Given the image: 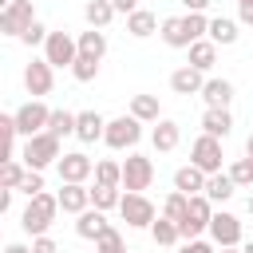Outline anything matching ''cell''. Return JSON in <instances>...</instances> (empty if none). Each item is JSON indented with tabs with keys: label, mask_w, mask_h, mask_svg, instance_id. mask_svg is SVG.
I'll list each match as a JSON object with an SVG mask.
<instances>
[{
	"label": "cell",
	"mask_w": 253,
	"mask_h": 253,
	"mask_svg": "<svg viewBox=\"0 0 253 253\" xmlns=\"http://www.w3.org/2000/svg\"><path fill=\"white\" fill-rule=\"evenodd\" d=\"M55 213H59V194L40 190L36 198H28V206H24V213H20V225H24L28 237H43V233L51 229Z\"/></svg>",
	"instance_id": "6da1fadb"
},
{
	"label": "cell",
	"mask_w": 253,
	"mask_h": 253,
	"mask_svg": "<svg viewBox=\"0 0 253 253\" xmlns=\"http://www.w3.org/2000/svg\"><path fill=\"white\" fill-rule=\"evenodd\" d=\"M59 158H63V150H59V138H55L51 130H40V134L24 138L20 162H24L28 170H47V166H51V162H59Z\"/></svg>",
	"instance_id": "7a4b0ae2"
},
{
	"label": "cell",
	"mask_w": 253,
	"mask_h": 253,
	"mask_svg": "<svg viewBox=\"0 0 253 253\" xmlns=\"http://www.w3.org/2000/svg\"><path fill=\"white\" fill-rule=\"evenodd\" d=\"M138 138H142V119H134V115L111 119V123H107V134H103V142H107L111 150H134Z\"/></svg>",
	"instance_id": "3957f363"
},
{
	"label": "cell",
	"mask_w": 253,
	"mask_h": 253,
	"mask_svg": "<svg viewBox=\"0 0 253 253\" xmlns=\"http://www.w3.org/2000/svg\"><path fill=\"white\" fill-rule=\"evenodd\" d=\"M119 213H123V221H126L130 229H150V225H154V217H158L154 202H150L146 194H134V190H126V194H123Z\"/></svg>",
	"instance_id": "277c9868"
},
{
	"label": "cell",
	"mask_w": 253,
	"mask_h": 253,
	"mask_svg": "<svg viewBox=\"0 0 253 253\" xmlns=\"http://www.w3.org/2000/svg\"><path fill=\"white\" fill-rule=\"evenodd\" d=\"M12 115H16V130H20L24 138H32V134H40V130H47V119H51V107H47L43 99H28V103H24V107H16Z\"/></svg>",
	"instance_id": "5b68a950"
},
{
	"label": "cell",
	"mask_w": 253,
	"mask_h": 253,
	"mask_svg": "<svg viewBox=\"0 0 253 253\" xmlns=\"http://www.w3.org/2000/svg\"><path fill=\"white\" fill-rule=\"evenodd\" d=\"M32 24H36L32 0H12L8 8H0V36H16V40H20Z\"/></svg>",
	"instance_id": "8992f818"
},
{
	"label": "cell",
	"mask_w": 253,
	"mask_h": 253,
	"mask_svg": "<svg viewBox=\"0 0 253 253\" xmlns=\"http://www.w3.org/2000/svg\"><path fill=\"white\" fill-rule=\"evenodd\" d=\"M150 182H154V162L146 158V154H126V162H123V190H134V194H142V190H150Z\"/></svg>",
	"instance_id": "52a82bcc"
},
{
	"label": "cell",
	"mask_w": 253,
	"mask_h": 253,
	"mask_svg": "<svg viewBox=\"0 0 253 253\" xmlns=\"http://www.w3.org/2000/svg\"><path fill=\"white\" fill-rule=\"evenodd\" d=\"M43 59H47L51 67H71V63L79 59V40L67 36V32H51L47 43H43Z\"/></svg>",
	"instance_id": "ba28073f"
},
{
	"label": "cell",
	"mask_w": 253,
	"mask_h": 253,
	"mask_svg": "<svg viewBox=\"0 0 253 253\" xmlns=\"http://www.w3.org/2000/svg\"><path fill=\"white\" fill-rule=\"evenodd\" d=\"M221 158H225V154H221V138H213V134L202 130V134L194 138V146H190V162L202 166L206 174H217V170H221Z\"/></svg>",
	"instance_id": "9c48e42d"
},
{
	"label": "cell",
	"mask_w": 253,
	"mask_h": 253,
	"mask_svg": "<svg viewBox=\"0 0 253 253\" xmlns=\"http://www.w3.org/2000/svg\"><path fill=\"white\" fill-rule=\"evenodd\" d=\"M24 87H28V95H32V99H43V95H51V87H55L51 63H47V59H32V63L24 67Z\"/></svg>",
	"instance_id": "30bf717a"
},
{
	"label": "cell",
	"mask_w": 253,
	"mask_h": 253,
	"mask_svg": "<svg viewBox=\"0 0 253 253\" xmlns=\"http://www.w3.org/2000/svg\"><path fill=\"white\" fill-rule=\"evenodd\" d=\"M55 170H59V182H87V178H95V162H91L83 150L63 154V158L55 162Z\"/></svg>",
	"instance_id": "8fae6325"
},
{
	"label": "cell",
	"mask_w": 253,
	"mask_h": 253,
	"mask_svg": "<svg viewBox=\"0 0 253 253\" xmlns=\"http://www.w3.org/2000/svg\"><path fill=\"white\" fill-rule=\"evenodd\" d=\"M210 237L213 245H241V217H233L229 210L210 217Z\"/></svg>",
	"instance_id": "7c38bea8"
},
{
	"label": "cell",
	"mask_w": 253,
	"mask_h": 253,
	"mask_svg": "<svg viewBox=\"0 0 253 253\" xmlns=\"http://www.w3.org/2000/svg\"><path fill=\"white\" fill-rule=\"evenodd\" d=\"M107 229H111V221H107V213H103V210L87 206L83 213H75V233H79L83 241H99Z\"/></svg>",
	"instance_id": "4fadbf2b"
},
{
	"label": "cell",
	"mask_w": 253,
	"mask_h": 253,
	"mask_svg": "<svg viewBox=\"0 0 253 253\" xmlns=\"http://www.w3.org/2000/svg\"><path fill=\"white\" fill-rule=\"evenodd\" d=\"M202 87H206V71H198L190 63H182L178 71H170V91L174 95H202Z\"/></svg>",
	"instance_id": "5bb4252c"
},
{
	"label": "cell",
	"mask_w": 253,
	"mask_h": 253,
	"mask_svg": "<svg viewBox=\"0 0 253 253\" xmlns=\"http://www.w3.org/2000/svg\"><path fill=\"white\" fill-rule=\"evenodd\" d=\"M91 206V186L87 182H63L59 186V210L63 213H83Z\"/></svg>",
	"instance_id": "9a60e30c"
},
{
	"label": "cell",
	"mask_w": 253,
	"mask_h": 253,
	"mask_svg": "<svg viewBox=\"0 0 253 253\" xmlns=\"http://www.w3.org/2000/svg\"><path fill=\"white\" fill-rule=\"evenodd\" d=\"M103 134H107V119H103L99 111H79V115H75V138H79V142L91 146V142H99Z\"/></svg>",
	"instance_id": "2e32d148"
},
{
	"label": "cell",
	"mask_w": 253,
	"mask_h": 253,
	"mask_svg": "<svg viewBox=\"0 0 253 253\" xmlns=\"http://www.w3.org/2000/svg\"><path fill=\"white\" fill-rule=\"evenodd\" d=\"M178 142H182V126H178L174 119H158L154 130H150V146H154L158 154H170Z\"/></svg>",
	"instance_id": "e0dca14e"
},
{
	"label": "cell",
	"mask_w": 253,
	"mask_h": 253,
	"mask_svg": "<svg viewBox=\"0 0 253 253\" xmlns=\"http://www.w3.org/2000/svg\"><path fill=\"white\" fill-rule=\"evenodd\" d=\"M158 36H162L166 47H190V43H194V36H190V28H186V16H166L162 28H158Z\"/></svg>",
	"instance_id": "ac0fdd59"
},
{
	"label": "cell",
	"mask_w": 253,
	"mask_h": 253,
	"mask_svg": "<svg viewBox=\"0 0 253 253\" xmlns=\"http://www.w3.org/2000/svg\"><path fill=\"white\" fill-rule=\"evenodd\" d=\"M186 63L190 67H198V71H213V63H217V43L206 36V40H194L190 47H186Z\"/></svg>",
	"instance_id": "d6986e66"
},
{
	"label": "cell",
	"mask_w": 253,
	"mask_h": 253,
	"mask_svg": "<svg viewBox=\"0 0 253 253\" xmlns=\"http://www.w3.org/2000/svg\"><path fill=\"white\" fill-rule=\"evenodd\" d=\"M206 178L210 174L202 166H194V162L190 166H178L174 170V190H182V194H206Z\"/></svg>",
	"instance_id": "ffe728a7"
},
{
	"label": "cell",
	"mask_w": 253,
	"mask_h": 253,
	"mask_svg": "<svg viewBox=\"0 0 253 253\" xmlns=\"http://www.w3.org/2000/svg\"><path fill=\"white\" fill-rule=\"evenodd\" d=\"M202 130L213 134V138H225V134L233 130V115H229V107H206V115H202Z\"/></svg>",
	"instance_id": "44dd1931"
},
{
	"label": "cell",
	"mask_w": 253,
	"mask_h": 253,
	"mask_svg": "<svg viewBox=\"0 0 253 253\" xmlns=\"http://www.w3.org/2000/svg\"><path fill=\"white\" fill-rule=\"evenodd\" d=\"M162 24H158V16L150 12V8H134L130 16H126V32L134 36V40H146V36H154Z\"/></svg>",
	"instance_id": "7402d4cb"
},
{
	"label": "cell",
	"mask_w": 253,
	"mask_h": 253,
	"mask_svg": "<svg viewBox=\"0 0 253 253\" xmlns=\"http://www.w3.org/2000/svg\"><path fill=\"white\" fill-rule=\"evenodd\" d=\"M202 99H206V107H229L233 103V83L229 79H206Z\"/></svg>",
	"instance_id": "603a6c76"
},
{
	"label": "cell",
	"mask_w": 253,
	"mask_h": 253,
	"mask_svg": "<svg viewBox=\"0 0 253 253\" xmlns=\"http://www.w3.org/2000/svg\"><path fill=\"white\" fill-rule=\"evenodd\" d=\"M233 190H237V182L229 178V170H217V174L206 178V198H210V202H229Z\"/></svg>",
	"instance_id": "cb8c5ba5"
},
{
	"label": "cell",
	"mask_w": 253,
	"mask_h": 253,
	"mask_svg": "<svg viewBox=\"0 0 253 253\" xmlns=\"http://www.w3.org/2000/svg\"><path fill=\"white\" fill-rule=\"evenodd\" d=\"M210 40H213L217 47L237 43V20H229V16H213V20H210Z\"/></svg>",
	"instance_id": "d4e9b609"
},
{
	"label": "cell",
	"mask_w": 253,
	"mask_h": 253,
	"mask_svg": "<svg viewBox=\"0 0 253 253\" xmlns=\"http://www.w3.org/2000/svg\"><path fill=\"white\" fill-rule=\"evenodd\" d=\"M75 40H79V51H83V55H95V59L107 55V32H103V28H87V32H79Z\"/></svg>",
	"instance_id": "484cf974"
},
{
	"label": "cell",
	"mask_w": 253,
	"mask_h": 253,
	"mask_svg": "<svg viewBox=\"0 0 253 253\" xmlns=\"http://www.w3.org/2000/svg\"><path fill=\"white\" fill-rule=\"evenodd\" d=\"M83 20H87L91 28H107V24L115 20V4H111V0H87V4H83Z\"/></svg>",
	"instance_id": "4316f807"
},
{
	"label": "cell",
	"mask_w": 253,
	"mask_h": 253,
	"mask_svg": "<svg viewBox=\"0 0 253 253\" xmlns=\"http://www.w3.org/2000/svg\"><path fill=\"white\" fill-rule=\"evenodd\" d=\"M130 115L142 119V123H158V119H162L158 95H134V99H130Z\"/></svg>",
	"instance_id": "83f0119b"
},
{
	"label": "cell",
	"mask_w": 253,
	"mask_h": 253,
	"mask_svg": "<svg viewBox=\"0 0 253 253\" xmlns=\"http://www.w3.org/2000/svg\"><path fill=\"white\" fill-rule=\"evenodd\" d=\"M150 237H154V245H178V241H182V229H178V221H170V217H154Z\"/></svg>",
	"instance_id": "f1b7e54d"
},
{
	"label": "cell",
	"mask_w": 253,
	"mask_h": 253,
	"mask_svg": "<svg viewBox=\"0 0 253 253\" xmlns=\"http://www.w3.org/2000/svg\"><path fill=\"white\" fill-rule=\"evenodd\" d=\"M95 182H99V186H123V162L99 158V162H95Z\"/></svg>",
	"instance_id": "f546056e"
},
{
	"label": "cell",
	"mask_w": 253,
	"mask_h": 253,
	"mask_svg": "<svg viewBox=\"0 0 253 253\" xmlns=\"http://www.w3.org/2000/svg\"><path fill=\"white\" fill-rule=\"evenodd\" d=\"M119 202H123L119 186H99V182L91 186V206H95V210H103V213H107V210H119Z\"/></svg>",
	"instance_id": "4dcf8cb0"
},
{
	"label": "cell",
	"mask_w": 253,
	"mask_h": 253,
	"mask_svg": "<svg viewBox=\"0 0 253 253\" xmlns=\"http://www.w3.org/2000/svg\"><path fill=\"white\" fill-rule=\"evenodd\" d=\"M24 174H28V166H24L20 158H4V166H0V186H4V190H20Z\"/></svg>",
	"instance_id": "1f68e13d"
},
{
	"label": "cell",
	"mask_w": 253,
	"mask_h": 253,
	"mask_svg": "<svg viewBox=\"0 0 253 253\" xmlns=\"http://www.w3.org/2000/svg\"><path fill=\"white\" fill-rule=\"evenodd\" d=\"M186 210H190V194H182V190H170V194H166V202H162V217H170V221H182V217H186Z\"/></svg>",
	"instance_id": "d6a6232c"
},
{
	"label": "cell",
	"mask_w": 253,
	"mask_h": 253,
	"mask_svg": "<svg viewBox=\"0 0 253 253\" xmlns=\"http://www.w3.org/2000/svg\"><path fill=\"white\" fill-rule=\"evenodd\" d=\"M47 130H51L55 138L75 134V115H71V111H63V107H55V111H51V119H47Z\"/></svg>",
	"instance_id": "836d02e7"
},
{
	"label": "cell",
	"mask_w": 253,
	"mask_h": 253,
	"mask_svg": "<svg viewBox=\"0 0 253 253\" xmlns=\"http://www.w3.org/2000/svg\"><path fill=\"white\" fill-rule=\"evenodd\" d=\"M99 63H103V59H95V55H83V51H79V59L71 63V75H75L79 83H91V79L99 75Z\"/></svg>",
	"instance_id": "e575fe53"
},
{
	"label": "cell",
	"mask_w": 253,
	"mask_h": 253,
	"mask_svg": "<svg viewBox=\"0 0 253 253\" xmlns=\"http://www.w3.org/2000/svg\"><path fill=\"white\" fill-rule=\"evenodd\" d=\"M229 178L237 182V190H241V186H253V158H249V154H245V158H233Z\"/></svg>",
	"instance_id": "d590c367"
},
{
	"label": "cell",
	"mask_w": 253,
	"mask_h": 253,
	"mask_svg": "<svg viewBox=\"0 0 253 253\" xmlns=\"http://www.w3.org/2000/svg\"><path fill=\"white\" fill-rule=\"evenodd\" d=\"M95 253H126V241H123V233L111 225L99 241H95Z\"/></svg>",
	"instance_id": "8d00e7d4"
},
{
	"label": "cell",
	"mask_w": 253,
	"mask_h": 253,
	"mask_svg": "<svg viewBox=\"0 0 253 253\" xmlns=\"http://www.w3.org/2000/svg\"><path fill=\"white\" fill-rule=\"evenodd\" d=\"M47 36H51V32H47V28L36 20V24H32V28L20 36V43H24V47H43V43H47Z\"/></svg>",
	"instance_id": "74e56055"
},
{
	"label": "cell",
	"mask_w": 253,
	"mask_h": 253,
	"mask_svg": "<svg viewBox=\"0 0 253 253\" xmlns=\"http://www.w3.org/2000/svg\"><path fill=\"white\" fill-rule=\"evenodd\" d=\"M40 190H43V170H28V174H24V182H20V194L36 198Z\"/></svg>",
	"instance_id": "f35d334b"
},
{
	"label": "cell",
	"mask_w": 253,
	"mask_h": 253,
	"mask_svg": "<svg viewBox=\"0 0 253 253\" xmlns=\"http://www.w3.org/2000/svg\"><path fill=\"white\" fill-rule=\"evenodd\" d=\"M178 253H217L210 241H202V237H194V241H182V249Z\"/></svg>",
	"instance_id": "ab89813d"
},
{
	"label": "cell",
	"mask_w": 253,
	"mask_h": 253,
	"mask_svg": "<svg viewBox=\"0 0 253 253\" xmlns=\"http://www.w3.org/2000/svg\"><path fill=\"white\" fill-rule=\"evenodd\" d=\"M32 253H59V245L43 233V237H32Z\"/></svg>",
	"instance_id": "60d3db41"
},
{
	"label": "cell",
	"mask_w": 253,
	"mask_h": 253,
	"mask_svg": "<svg viewBox=\"0 0 253 253\" xmlns=\"http://www.w3.org/2000/svg\"><path fill=\"white\" fill-rule=\"evenodd\" d=\"M237 20L253 28V0H237Z\"/></svg>",
	"instance_id": "b9f144b4"
},
{
	"label": "cell",
	"mask_w": 253,
	"mask_h": 253,
	"mask_svg": "<svg viewBox=\"0 0 253 253\" xmlns=\"http://www.w3.org/2000/svg\"><path fill=\"white\" fill-rule=\"evenodd\" d=\"M115 4V12H123V16H130L134 8H138V0H111Z\"/></svg>",
	"instance_id": "7bdbcfd3"
},
{
	"label": "cell",
	"mask_w": 253,
	"mask_h": 253,
	"mask_svg": "<svg viewBox=\"0 0 253 253\" xmlns=\"http://www.w3.org/2000/svg\"><path fill=\"white\" fill-rule=\"evenodd\" d=\"M210 4H213V0H182V8H186V12H206Z\"/></svg>",
	"instance_id": "ee69618b"
},
{
	"label": "cell",
	"mask_w": 253,
	"mask_h": 253,
	"mask_svg": "<svg viewBox=\"0 0 253 253\" xmlns=\"http://www.w3.org/2000/svg\"><path fill=\"white\" fill-rule=\"evenodd\" d=\"M4 253H32V245H24V241H8Z\"/></svg>",
	"instance_id": "f6af8a7d"
},
{
	"label": "cell",
	"mask_w": 253,
	"mask_h": 253,
	"mask_svg": "<svg viewBox=\"0 0 253 253\" xmlns=\"http://www.w3.org/2000/svg\"><path fill=\"white\" fill-rule=\"evenodd\" d=\"M217 253H241V245H217Z\"/></svg>",
	"instance_id": "bcb514c9"
},
{
	"label": "cell",
	"mask_w": 253,
	"mask_h": 253,
	"mask_svg": "<svg viewBox=\"0 0 253 253\" xmlns=\"http://www.w3.org/2000/svg\"><path fill=\"white\" fill-rule=\"evenodd\" d=\"M245 154H249V158H253V134H249V138H245Z\"/></svg>",
	"instance_id": "7dc6e473"
},
{
	"label": "cell",
	"mask_w": 253,
	"mask_h": 253,
	"mask_svg": "<svg viewBox=\"0 0 253 253\" xmlns=\"http://www.w3.org/2000/svg\"><path fill=\"white\" fill-rule=\"evenodd\" d=\"M241 253H253V237H249V241H241Z\"/></svg>",
	"instance_id": "c3c4849f"
},
{
	"label": "cell",
	"mask_w": 253,
	"mask_h": 253,
	"mask_svg": "<svg viewBox=\"0 0 253 253\" xmlns=\"http://www.w3.org/2000/svg\"><path fill=\"white\" fill-rule=\"evenodd\" d=\"M249 213H253V194H249Z\"/></svg>",
	"instance_id": "681fc988"
}]
</instances>
